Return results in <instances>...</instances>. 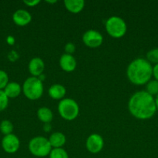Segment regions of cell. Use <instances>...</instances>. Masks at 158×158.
<instances>
[{
	"mask_svg": "<svg viewBox=\"0 0 158 158\" xmlns=\"http://www.w3.org/2000/svg\"><path fill=\"white\" fill-rule=\"evenodd\" d=\"M49 156L50 158H69L67 151L63 148H52Z\"/></svg>",
	"mask_w": 158,
	"mask_h": 158,
	"instance_id": "cell-20",
	"label": "cell"
},
{
	"mask_svg": "<svg viewBox=\"0 0 158 158\" xmlns=\"http://www.w3.org/2000/svg\"><path fill=\"white\" fill-rule=\"evenodd\" d=\"M104 147V140L101 135L92 134L89 135L86 140V148L91 154H98Z\"/></svg>",
	"mask_w": 158,
	"mask_h": 158,
	"instance_id": "cell-8",
	"label": "cell"
},
{
	"mask_svg": "<svg viewBox=\"0 0 158 158\" xmlns=\"http://www.w3.org/2000/svg\"><path fill=\"white\" fill-rule=\"evenodd\" d=\"M22 89L26 98L30 100H36L43 95V85L38 77H30L25 80Z\"/></svg>",
	"mask_w": 158,
	"mask_h": 158,
	"instance_id": "cell-3",
	"label": "cell"
},
{
	"mask_svg": "<svg viewBox=\"0 0 158 158\" xmlns=\"http://www.w3.org/2000/svg\"><path fill=\"white\" fill-rule=\"evenodd\" d=\"M9 83V77L5 71L0 69V89H5Z\"/></svg>",
	"mask_w": 158,
	"mask_h": 158,
	"instance_id": "cell-23",
	"label": "cell"
},
{
	"mask_svg": "<svg viewBox=\"0 0 158 158\" xmlns=\"http://www.w3.org/2000/svg\"><path fill=\"white\" fill-rule=\"evenodd\" d=\"M51 150L52 147L50 143L49 140L41 136L33 137L29 143V151L35 157H46L49 155Z\"/></svg>",
	"mask_w": 158,
	"mask_h": 158,
	"instance_id": "cell-4",
	"label": "cell"
},
{
	"mask_svg": "<svg viewBox=\"0 0 158 158\" xmlns=\"http://www.w3.org/2000/svg\"><path fill=\"white\" fill-rule=\"evenodd\" d=\"M126 76L133 84H147L153 77V66L147 59H135L127 67Z\"/></svg>",
	"mask_w": 158,
	"mask_h": 158,
	"instance_id": "cell-2",
	"label": "cell"
},
{
	"mask_svg": "<svg viewBox=\"0 0 158 158\" xmlns=\"http://www.w3.org/2000/svg\"><path fill=\"white\" fill-rule=\"evenodd\" d=\"M12 20L19 26H25L32 20V15L26 9H18L12 15Z\"/></svg>",
	"mask_w": 158,
	"mask_h": 158,
	"instance_id": "cell-10",
	"label": "cell"
},
{
	"mask_svg": "<svg viewBox=\"0 0 158 158\" xmlns=\"http://www.w3.org/2000/svg\"><path fill=\"white\" fill-rule=\"evenodd\" d=\"M44 68V62L43 61L42 59L39 58V57L33 58L29 61V66H28V69H29V71L31 75H32V77H40L43 73Z\"/></svg>",
	"mask_w": 158,
	"mask_h": 158,
	"instance_id": "cell-12",
	"label": "cell"
},
{
	"mask_svg": "<svg viewBox=\"0 0 158 158\" xmlns=\"http://www.w3.org/2000/svg\"><path fill=\"white\" fill-rule=\"evenodd\" d=\"M65 8L72 13H79L85 7V2L83 0H65L64 2Z\"/></svg>",
	"mask_w": 158,
	"mask_h": 158,
	"instance_id": "cell-14",
	"label": "cell"
},
{
	"mask_svg": "<svg viewBox=\"0 0 158 158\" xmlns=\"http://www.w3.org/2000/svg\"><path fill=\"white\" fill-rule=\"evenodd\" d=\"M146 92L154 97L158 95V81L156 80H150L146 84Z\"/></svg>",
	"mask_w": 158,
	"mask_h": 158,
	"instance_id": "cell-18",
	"label": "cell"
},
{
	"mask_svg": "<svg viewBox=\"0 0 158 158\" xmlns=\"http://www.w3.org/2000/svg\"><path fill=\"white\" fill-rule=\"evenodd\" d=\"M48 94H49L50 97L54 100H61L66 94V89L61 84H58V83L53 84L50 87Z\"/></svg>",
	"mask_w": 158,
	"mask_h": 158,
	"instance_id": "cell-13",
	"label": "cell"
},
{
	"mask_svg": "<svg viewBox=\"0 0 158 158\" xmlns=\"http://www.w3.org/2000/svg\"><path fill=\"white\" fill-rule=\"evenodd\" d=\"M9 104V98L5 94L4 90L0 89V112L6 109Z\"/></svg>",
	"mask_w": 158,
	"mask_h": 158,
	"instance_id": "cell-22",
	"label": "cell"
},
{
	"mask_svg": "<svg viewBox=\"0 0 158 158\" xmlns=\"http://www.w3.org/2000/svg\"><path fill=\"white\" fill-rule=\"evenodd\" d=\"M58 113L60 117L66 120H74L79 114V106L77 102L71 98H64L59 102Z\"/></svg>",
	"mask_w": 158,
	"mask_h": 158,
	"instance_id": "cell-5",
	"label": "cell"
},
{
	"mask_svg": "<svg viewBox=\"0 0 158 158\" xmlns=\"http://www.w3.org/2000/svg\"><path fill=\"white\" fill-rule=\"evenodd\" d=\"M12 131H13V125H12V122L8 120H4L1 122V123H0V131L5 136L12 134Z\"/></svg>",
	"mask_w": 158,
	"mask_h": 158,
	"instance_id": "cell-19",
	"label": "cell"
},
{
	"mask_svg": "<svg viewBox=\"0 0 158 158\" xmlns=\"http://www.w3.org/2000/svg\"><path fill=\"white\" fill-rule=\"evenodd\" d=\"M75 46H74V43H68L65 45V53H68V54H71L72 55L73 52L75 51Z\"/></svg>",
	"mask_w": 158,
	"mask_h": 158,
	"instance_id": "cell-24",
	"label": "cell"
},
{
	"mask_svg": "<svg viewBox=\"0 0 158 158\" xmlns=\"http://www.w3.org/2000/svg\"><path fill=\"white\" fill-rule=\"evenodd\" d=\"M43 129L46 132H49L51 130V125L50 123H45L44 126H43Z\"/></svg>",
	"mask_w": 158,
	"mask_h": 158,
	"instance_id": "cell-27",
	"label": "cell"
},
{
	"mask_svg": "<svg viewBox=\"0 0 158 158\" xmlns=\"http://www.w3.org/2000/svg\"><path fill=\"white\" fill-rule=\"evenodd\" d=\"M20 146V142L18 137L13 134L6 135L2 140V147L8 154H13L16 152Z\"/></svg>",
	"mask_w": 158,
	"mask_h": 158,
	"instance_id": "cell-9",
	"label": "cell"
},
{
	"mask_svg": "<svg viewBox=\"0 0 158 158\" xmlns=\"http://www.w3.org/2000/svg\"><path fill=\"white\" fill-rule=\"evenodd\" d=\"M147 60L151 64H158V48H154L147 52Z\"/></svg>",
	"mask_w": 158,
	"mask_h": 158,
	"instance_id": "cell-21",
	"label": "cell"
},
{
	"mask_svg": "<svg viewBox=\"0 0 158 158\" xmlns=\"http://www.w3.org/2000/svg\"><path fill=\"white\" fill-rule=\"evenodd\" d=\"M46 2H48V3H55V2H57V1H46Z\"/></svg>",
	"mask_w": 158,
	"mask_h": 158,
	"instance_id": "cell-29",
	"label": "cell"
},
{
	"mask_svg": "<svg viewBox=\"0 0 158 158\" xmlns=\"http://www.w3.org/2000/svg\"><path fill=\"white\" fill-rule=\"evenodd\" d=\"M59 63L60 68L66 72H72L77 66V61L75 58L72 55L68 53H64L60 56Z\"/></svg>",
	"mask_w": 158,
	"mask_h": 158,
	"instance_id": "cell-11",
	"label": "cell"
},
{
	"mask_svg": "<svg viewBox=\"0 0 158 158\" xmlns=\"http://www.w3.org/2000/svg\"><path fill=\"white\" fill-rule=\"evenodd\" d=\"M49 142L53 148H61L66 143V137L63 133H53L50 136Z\"/></svg>",
	"mask_w": 158,
	"mask_h": 158,
	"instance_id": "cell-15",
	"label": "cell"
},
{
	"mask_svg": "<svg viewBox=\"0 0 158 158\" xmlns=\"http://www.w3.org/2000/svg\"><path fill=\"white\" fill-rule=\"evenodd\" d=\"M82 41L84 44L88 47L97 48L103 43V36L99 31L89 29L84 33Z\"/></svg>",
	"mask_w": 158,
	"mask_h": 158,
	"instance_id": "cell-7",
	"label": "cell"
},
{
	"mask_svg": "<svg viewBox=\"0 0 158 158\" xmlns=\"http://www.w3.org/2000/svg\"><path fill=\"white\" fill-rule=\"evenodd\" d=\"M22 87L19 83L15 82H11L7 84L4 89V92L8 98H15L21 94Z\"/></svg>",
	"mask_w": 158,
	"mask_h": 158,
	"instance_id": "cell-16",
	"label": "cell"
},
{
	"mask_svg": "<svg viewBox=\"0 0 158 158\" xmlns=\"http://www.w3.org/2000/svg\"><path fill=\"white\" fill-rule=\"evenodd\" d=\"M37 117L40 121L44 123H50L53 120V112L50 108L43 106L37 110Z\"/></svg>",
	"mask_w": 158,
	"mask_h": 158,
	"instance_id": "cell-17",
	"label": "cell"
},
{
	"mask_svg": "<svg viewBox=\"0 0 158 158\" xmlns=\"http://www.w3.org/2000/svg\"><path fill=\"white\" fill-rule=\"evenodd\" d=\"M155 103H156V110L158 111V95L156 96V98H155Z\"/></svg>",
	"mask_w": 158,
	"mask_h": 158,
	"instance_id": "cell-28",
	"label": "cell"
},
{
	"mask_svg": "<svg viewBox=\"0 0 158 158\" xmlns=\"http://www.w3.org/2000/svg\"><path fill=\"white\" fill-rule=\"evenodd\" d=\"M128 109L135 118L148 120L152 118L156 112L155 98L145 90L137 91L130 97Z\"/></svg>",
	"mask_w": 158,
	"mask_h": 158,
	"instance_id": "cell-1",
	"label": "cell"
},
{
	"mask_svg": "<svg viewBox=\"0 0 158 158\" xmlns=\"http://www.w3.org/2000/svg\"><path fill=\"white\" fill-rule=\"evenodd\" d=\"M153 77H154V80L158 81V64L153 66Z\"/></svg>",
	"mask_w": 158,
	"mask_h": 158,
	"instance_id": "cell-26",
	"label": "cell"
},
{
	"mask_svg": "<svg viewBox=\"0 0 158 158\" xmlns=\"http://www.w3.org/2000/svg\"><path fill=\"white\" fill-rule=\"evenodd\" d=\"M23 3L28 6L33 7V6H37L40 3V1L39 0H30V1H29V0H25V1H23Z\"/></svg>",
	"mask_w": 158,
	"mask_h": 158,
	"instance_id": "cell-25",
	"label": "cell"
},
{
	"mask_svg": "<svg viewBox=\"0 0 158 158\" xmlns=\"http://www.w3.org/2000/svg\"><path fill=\"white\" fill-rule=\"evenodd\" d=\"M105 29L109 35L119 39L123 36L127 30V26L123 19L119 16L109 17L105 23Z\"/></svg>",
	"mask_w": 158,
	"mask_h": 158,
	"instance_id": "cell-6",
	"label": "cell"
}]
</instances>
